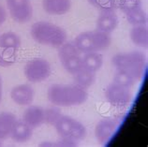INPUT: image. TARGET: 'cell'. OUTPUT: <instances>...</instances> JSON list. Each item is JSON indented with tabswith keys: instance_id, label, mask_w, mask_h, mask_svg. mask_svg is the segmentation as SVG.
<instances>
[{
	"instance_id": "1",
	"label": "cell",
	"mask_w": 148,
	"mask_h": 147,
	"mask_svg": "<svg viewBox=\"0 0 148 147\" xmlns=\"http://www.w3.org/2000/svg\"><path fill=\"white\" fill-rule=\"evenodd\" d=\"M49 101L57 107L79 106L86 101L88 94L84 88L76 83L53 84L48 89Z\"/></svg>"
},
{
	"instance_id": "2",
	"label": "cell",
	"mask_w": 148,
	"mask_h": 147,
	"mask_svg": "<svg viewBox=\"0 0 148 147\" xmlns=\"http://www.w3.org/2000/svg\"><path fill=\"white\" fill-rule=\"evenodd\" d=\"M30 33L33 40L38 43L54 48L60 47L67 40V33L63 28L44 21L35 23Z\"/></svg>"
},
{
	"instance_id": "3",
	"label": "cell",
	"mask_w": 148,
	"mask_h": 147,
	"mask_svg": "<svg viewBox=\"0 0 148 147\" xmlns=\"http://www.w3.org/2000/svg\"><path fill=\"white\" fill-rule=\"evenodd\" d=\"M112 61L116 69L128 73L136 80L143 78L146 69L145 56L141 52L116 53Z\"/></svg>"
},
{
	"instance_id": "4",
	"label": "cell",
	"mask_w": 148,
	"mask_h": 147,
	"mask_svg": "<svg viewBox=\"0 0 148 147\" xmlns=\"http://www.w3.org/2000/svg\"><path fill=\"white\" fill-rule=\"evenodd\" d=\"M110 34L99 30L85 31L79 34L74 40V44L80 53H99L107 49L111 45Z\"/></svg>"
},
{
	"instance_id": "5",
	"label": "cell",
	"mask_w": 148,
	"mask_h": 147,
	"mask_svg": "<svg viewBox=\"0 0 148 147\" xmlns=\"http://www.w3.org/2000/svg\"><path fill=\"white\" fill-rule=\"evenodd\" d=\"M54 127L61 138L75 142L83 140L86 136V129L83 124L68 115H61Z\"/></svg>"
},
{
	"instance_id": "6",
	"label": "cell",
	"mask_w": 148,
	"mask_h": 147,
	"mask_svg": "<svg viewBox=\"0 0 148 147\" xmlns=\"http://www.w3.org/2000/svg\"><path fill=\"white\" fill-rule=\"evenodd\" d=\"M51 65L49 62L40 57L29 60L25 67V75L31 83H40L49 78L51 75Z\"/></svg>"
},
{
	"instance_id": "7",
	"label": "cell",
	"mask_w": 148,
	"mask_h": 147,
	"mask_svg": "<svg viewBox=\"0 0 148 147\" xmlns=\"http://www.w3.org/2000/svg\"><path fill=\"white\" fill-rule=\"evenodd\" d=\"M105 98L114 107H126L132 98L130 88L123 87L114 83L109 84L105 89Z\"/></svg>"
},
{
	"instance_id": "8",
	"label": "cell",
	"mask_w": 148,
	"mask_h": 147,
	"mask_svg": "<svg viewBox=\"0 0 148 147\" xmlns=\"http://www.w3.org/2000/svg\"><path fill=\"white\" fill-rule=\"evenodd\" d=\"M117 124L115 120L111 117L102 118L97 124L95 129L96 138L100 144H106L114 137Z\"/></svg>"
},
{
	"instance_id": "9",
	"label": "cell",
	"mask_w": 148,
	"mask_h": 147,
	"mask_svg": "<svg viewBox=\"0 0 148 147\" xmlns=\"http://www.w3.org/2000/svg\"><path fill=\"white\" fill-rule=\"evenodd\" d=\"M10 96L13 101L20 106H28L33 102L34 89L29 84H20L12 88Z\"/></svg>"
},
{
	"instance_id": "10",
	"label": "cell",
	"mask_w": 148,
	"mask_h": 147,
	"mask_svg": "<svg viewBox=\"0 0 148 147\" xmlns=\"http://www.w3.org/2000/svg\"><path fill=\"white\" fill-rule=\"evenodd\" d=\"M23 121L31 129H37L44 123V109L40 106H30L23 114Z\"/></svg>"
},
{
	"instance_id": "11",
	"label": "cell",
	"mask_w": 148,
	"mask_h": 147,
	"mask_svg": "<svg viewBox=\"0 0 148 147\" xmlns=\"http://www.w3.org/2000/svg\"><path fill=\"white\" fill-rule=\"evenodd\" d=\"M42 6L49 14L63 15L71 10V0H42Z\"/></svg>"
},
{
	"instance_id": "12",
	"label": "cell",
	"mask_w": 148,
	"mask_h": 147,
	"mask_svg": "<svg viewBox=\"0 0 148 147\" xmlns=\"http://www.w3.org/2000/svg\"><path fill=\"white\" fill-rule=\"evenodd\" d=\"M32 129L24 121H16L10 132V137L17 142H25L30 140L32 137Z\"/></svg>"
},
{
	"instance_id": "13",
	"label": "cell",
	"mask_w": 148,
	"mask_h": 147,
	"mask_svg": "<svg viewBox=\"0 0 148 147\" xmlns=\"http://www.w3.org/2000/svg\"><path fill=\"white\" fill-rule=\"evenodd\" d=\"M118 25V19L115 13H101L97 20V30L110 34Z\"/></svg>"
},
{
	"instance_id": "14",
	"label": "cell",
	"mask_w": 148,
	"mask_h": 147,
	"mask_svg": "<svg viewBox=\"0 0 148 147\" xmlns=\"http://www.w3.org/2000/svg\"><path fill=\"white\" fill-rule=\"evenodd\" d=\"M103 64V57L99 53H87L82 57L83 69L96 73L99 71Z\"/></svg>"
},
{
	"instance_id": "15",
	"label": "cell",
	"mask_w": 148,
	"mask_h": 147,
	"mask_svg": "<svg viewBox=\"0 0 148 147\" xmlns=\"http://www.w3.org/2000/svg\"><path fill=\"white\" fill-rule=\"evenodd\" d=\"M16 121V116L13 113L8 111L0 113V140H5L10 136V132Z\"/></svg>"
},
{
	"instance_id": "16",
	"label": "cell",
	"mask_w": 148,
	"mask_h": 147,
	"mask_svg": "<svg viewBox=\"0 0 148 147\" xmlns=\"http://www.w3.org/2000/svg\"><path fill=\"white\" fill-rule=\"evenodd\" d=\"M130 38L132 42L140 47H147L148 30L146 25H136L130 30Z\"/></svg>"
},
{
	"instance_id": "17",
	"label": "cell",
	"mask_w": 148,
	"mask_h": 147,
	"mask_svg": "<svg viewBox=\"0 0 148 147\" xmlns=\"http://www.w3.org/2000/svg\"><path fill=\"white\" fill-rule=\"evenodd\" d=\"M21 46V38L16 33L6 32L0 36V48L17 50Z\"/></svg>"
},
{
	"instance_id": "18",
	"label": "cell",
	"mask_w": 148,
	"mask_h": 147,
	"mask_svg": "<svg viewBox=\"0 0 148 147\" xmlns=\"http://www.w3.org/2000/svg\"><path fill=\"white\" fill-rule=\"evenodd\" d=\"M75 83L84 89L89 88L94 84L96 81V75L94 72H90L84 69H82L74 75Z\"/></svg>"
},
{
	"instance_id": "19",
	"label": "cell",
	"mask_w": 148,
	"mask_h": 147,
	"mask_svg": "<svg viewBox=\"0 0 148 147\" xmlns=\"http://www.w3.org/2000/svg\"><path fill=\"white\" fill-rule=\"evenodd\" d=\"M10 14L14 21H16L17 23H21V24H25V23L30 21L33 16L32 5L29 4V5L24 8H21V9L10 10Z\"/></svg>"
},
{
	"instance_id": "20",
	"label": "cell",
	"mask_w": 148,
	"mask_h": 147,
	"mask_svg": "<svg viewBox=\"0 0 148 147\" xmlns=\"http://www.w3.org/2000/svg\"><path fill=\"white\" fill-rule=\"evenodd\" d=\"M62 65H63L64 68L71 74L75 75L80 70L83 69V66H82V57L80 55L69 56L68 58L62 60Z\"/></svg>"
},
{
	"instance_id": "21",
	"label": "cell",
	"mask_w": 148,
	"mask_h": 147,
	"mask_svg": "<svg viewBox=\"0 0 148 147\" xmlns=\"http://www.w3.org/2000/svg\"><path fill=\"white\" fill-rule=\"evenodd\" d=\"M126 18H127V22L133 26L145 25L147 23L146 13L143 10V9L134 10L126 13Z\"/></svg>"
},
{
	"instance_id": "22",
	"label": "cell",
	"mask_w": 148,
	"mask_h": 147,
	"mask_svg": "<svg viewBox=\"0 0 148 147\" xmlns=\"http://www.w3.org/2000/svg\"><path fill=\"white\" fill-rule=\"evenodd\" d=\"M17 61V51L11 49L0 48V66L8 68Z\"/></svg>"
},
{
	"instance_id": "23",
	"label": "cell",
	"mask_w": 148,
	"mask_h": 147,
	"mask_svg": "<svg viewBox=\"0 0 148 147\" xmlns=\"http://www.w3.org/2000/svg\"><path fill=\"white\" fill-rule=\"evenodd\" d=\"M136 80L134 77H132L130 74L125 72L123 70H116L114 78V83L118 84V85H121L123 87H127L130 88L132 87L136 83Z\"/></svg>"
},
{
	"instance_id": "24",
	"label": "cell",
	"mask_w": 148,
	"mask_h": 147,
	"mask_svg": "<svg viewBox=\"0 0 148 147\" xmlns=\"http://www.w3.org/2000/svg\"><path fill=\"white\" fill-rule=\"evenodd\" d=\"M79 50L77 49V47L74 44V42H64L60 47L59 51H58V56H59L60 60H64L66 58H68L69 56L73 55H80Z\"/></svg>"
},
{
	"instance_id": "25",
	"label": "cell",
	"mask_w": 148,
	"mask_h": 147,
	"mask_svg": "<svg viewBox=\"0 0 148 147\" xmlns=\"http://www.w3.org/2000/svg\"><path fill=\"white\" fill-rule=\"evenodd\" d=\"M117 7L126 14L134 10L142 9L143 2L142 0H119Z\"/></svg>"
},
{
	"instance_id": "26",
	"label": "cell",
	"mask_w": 148,
	"mask_h": 147,
	"mask_svg": "<svg viewBox=\"0 0 148 147\" xmlns=\"http://www.w3.org/2000/svg\"><path fill=\"white\" fill-rule=\"evenodd\" d=\"M61 115L62 114L59 109H57L56 107L48 108V109L44 110V123H47L48 125L54 126Z\"/></svg>"
},
{
	"instance_id": "27",
	"label": "cell",
	"mask_w": 148,
	"mask_h": 147,
	"mask_svg": "<svg viewBox=\"0 0 148 147\" xmlns=\"http://www.w3.org/2000/svg\"><path fill=\"white\" fill-rule=\"evenodd\" d=\"M117 4V0H101L97 8L99 10L100 13H115L118 8Z\"/></svg>"
},
{
	"instance_id": "28",
	"label": "cell",
	"mask_w": 148,
	"mask_h": 147,
	"mask_svg": "<svg viewBox=\"0 0 148 147\" xmlns=\"http://www.w3.org/2000/svg\"><path fill=\"white\" fill-rule=\"evenodd\" d=\"M29 4H31L30 0H7V6L9 8V10L21 9Z\"/></svg>"
},
{
	"instance_id": "29",
	"label": "cell",
	"mask_w": 148,
	"mask_h": 147,
	"mask_svg": "<svg viewBox=\"0 0 148 147\" xmlns=\"http://www.w3.org/2000/svg\"><path fill=\"white\" fill-rule=\"evenodd\" d=\"M6 18H7L6 10L2 6H0V25H1L3 23L6 21Z\"/></svg>"
},
{
	"instance_id": "30",
	"label": "cell",
	"mask_w": 148,
	"mask_h": 147,
	"mask_svg": "<svg viewBox=\"0 0 148 147\" xmlns=\"http://www.w3.org/2000/svg\"><path fill=\"white\" fill-rule=\"evenodd\" d=\"M101 0H88V2L91 4V5H93L94 7H98L99 6V4L100 3Z\"/></svg>"
},
{
	"instance_id": "31",
	"label": "cell",
	"mask_w": 148,
	"mask_h": 147,
	"mask_svg": "<svg viewBox=\"0 0 148 147\" xmlns=\"http://www.w3.org/2000/svg\"><path fill=\"white\" fill-rule=\"evenodd\" d=\"M2 100V79L1 76H0V102Z\"/></svg>"
},
{
	"instance_id": "32",
	"label": "cell",
	"mask_w": 148,
	"mask_h": 147,
	"mask_svg": "<svg viewBox=\"0 0 148 147\" xmlns=\"http://www.w3.org/2000/svg\"><path fill=\"white\" fill-rule=\"evenodd\" d=\"M0 145H1V144H0Z\"/></svg>"
}]
</instances>
